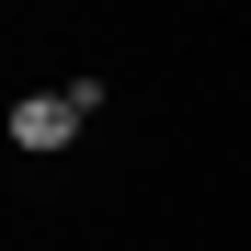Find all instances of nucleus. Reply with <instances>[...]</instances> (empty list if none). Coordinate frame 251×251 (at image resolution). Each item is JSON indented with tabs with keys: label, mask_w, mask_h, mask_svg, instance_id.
<instances>
[{
	"label": "nucleus",
	"mask_w": 251,
	"mask_h": 251,
	"mask_svg": "<svg viewBox=\"0 0 251 251\" xmlns=\"http://www.w3.org/2000/svg\"><path fill=\"white\" fill-rule=\"evenodd\" d=\"M92 114H103V80H92V69H80V80H57V92H23V103H12V149H34V160H46V149H69Z\"/></svg>",
	"instance_id": "f257e3e1"
}]
</instances>
